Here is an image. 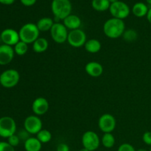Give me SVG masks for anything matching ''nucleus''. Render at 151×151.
Returning a JSON list of instances; mask_svg holds the SVG:
<instances>
[{
	"label": "nucleus",
	"mask_w": 151,
	"mask_h": 151,
	"mask_svg": "<svg viewBox=\"0 0 151 151\" xmlns=\"http://www.w3.org/2000/svg\"><path fill=\"white\" fill-rule=\"evenodd\" d=\"M103 32L108 38L115 39L122 36L125 30V24L123 20L111 18L103 24Z\"/></svg>",
	"instance_id": "f257e3e1"
},
{
	"label": "nucleus",
	"mask_w": 151,
	"mask_h": 151,
	"mask_svg": "<svg viewBox=\"0 0 151 151\" xmlns=\"http://www.w3.org/2000/svg\"><path fill=\"white\" fill-rule=\"evenodd\" d=\"M51 10L57 20H63L72 14V5L70 0H52Z\"/></svg>",
	"instance_id": "f03ea898"
},
{
	"label": "nucleus",
	"mask_w": 151,
	"mask_h": 151,
	"mask_svg": "<svg viewBox=\"0 0 151 151\" xmlns=\"http://www.w3.org/2000/svg\"><path fill=\"white\" fill-rule=\"evenodd\" d=\"M20 41H24L27 44H33L35 40L39 38L40 31L36 24L26 23L20 28L19 31Z\"/></svg>",
	"instance_id": "7ed1b4c3"
},
{
	"label": "nucleus",
	"mask_w": 151,
	"mask_h": 151,
	"mask_svg": "<svg viewBox=\"0 0 151 151\" xmlns=\"http://www.w3.org/2000/svg\"><path fill=\"white\" fill-rule=\"evenodd\" d=\"M19 72L14 69H7L0 74V84L4 88H10L16 86L19 83Z\"/></svg>",
	"instance_id": "20e7f679"
},
{
	"label": "nucleus",
	"mask_w": 151,
	"mask_h": 151,
	"mask_svg": "<svg viewBox=\"0 0 151 151\" xmlns=\"http://www.w3.org/2000/svg\"><path fill=\"white\" fill-rule=\"evenodd\" d=\"M16 123L14 119L10 116H2L0 118V137L9 138L16 134Z\"/></svg>",
	"instance_id": "39448f33"
},
{
	"label": "nucleus",
	"mask_w": 151,
	"mask_h": 151,
	"mask_svg": "<svg viewBox=\"0 0 151 151\" xmlns=\"http://www.w3.org/2000/svg\"><path fill=\"white\" fill-rule=\"evenodd\" d=\"M82 145L84 148L89 151H94L100 147L101 139L98 134L93 131H87L82 136Z\"/></svg>",
	"instance_id": "423d86ee"
},
{
	"label": "nucleus",
	"mask_w": 151,
	"mask_h": 151,
	"mask_svg": "<svg viewBox=\"0 0 151 151\" xmlns=\"http://www.w3.org/2000/svg\"><path fill=\"white\" fill-rule=\"evenodd\" d=\"M50 32L51 38L57 44H63L67 41L69 32L63 23L55 22Z\"/></svg>",
	"instance_id": "0eeeda50"
},
{
	"label": "nucleus",
	"mask_w": 151,
	"mask_h": 151,
	"mask_svg": "<svg viewBox=\"0 0 151 151\" xmlns=\"http://www.w3.org/2000/svg\"><path fill=\"white\" fill-rule=\"evenodd\" d=\"M109 10L110 11L112 17L121 19V20H123L128 17L130 13H131V9H130L129 6L125 2L119 1V0L111 4L110 8Z\"/></svg>",
	"instance_id": "6e6552de"
},
{
	"label": "nucleus",
	"mask_w": 151,
	"mask_h": 151,
	"mask_svg": "<svg viewBox=\"0 0 151 151\" xmlns=\"http://www.w3.org/2000/svg\"><path fill=\"white\" fill-rule=\"evenodd\" d=\"M87 41L86 34L81 29L70 30L68 34L67 42L75 48H80L84 46Z\"/></svg>",
	"instance_id": "1a4fd4ad"
},
{
	"label": "nucleus",
	"mask_w": 151,
	"mask_h": 151,
	"mask_svg": "<svg viewBox=\"0 0 151 151\" xmlns=\"http://www.w3.org/2000/svg\"><path fill=\"white\" fill-rule=\"evenodd\" d=\"M43 123L41 118L36 115H30L26 117L24 122V128L29 134H37L42 130Z\"/></svg>",
	"instance_id": "9d476101"
},
{
	"label": "nucleus",
	"mask_w": 151,
	"mask_h": 151,
	"mask_svg": "<svg viewBox=\"0 0 151 151\" xmlns=\"http://www.w3.org/2000/svg\"><path fill=\"white\" fill-rule=\"evenodd\" d=\"M116 125V121L114 116L111 114H104L98 120V127L103 133H112Z\"/></svg>",
	"instance_id": "9b49d317"
},
{
	"label": "nucleus",
	"mask_w": 151,
	"mask_h": 151,
	"mask_svg": "<svg viewBox=\"0 0 151 151\" xmlns=\"http://www.w3.org/2000/svg\"><path fill=\"white\" fill-rule=\"evenodd\" d=\"M1 40L4 44L10 46V47H14L19 41H20V37H19V32L12 28H7L4 29L1 32Z\"/></svg>",
	"instance_id": "f8f14e48"
},
{
	"label": "nucleus",
	"mask_w": 151,
	"mask_h": 151,
	"mask_svg": "<svg viewBox=\"0 0 151 151\" xmlns=\"http://www.w3.org/2000/svg\"><path fill=\"white\" fill-rule=\"evenodd\" d=\"M50 104L45 97H39L35 98L32 103V111L36 116H42L49 110Z\"/></svg>",
	"instance_id": "ddd939ff"
},
{
	"label": "nucleus",
	"mask_w": 151,
	"mask_h": 151,
	"mask_svg": "<svg viewBox=\"0 0 151 151\" xmlns=\"http://www.w3.org/2000/svg\"><path fill=\"white\" fill-rule=\"evenodd\" d=\"M14 55L15 52L13 47L6 44L0 45V65L4 66L9 64L13 60Z\"/></svg>",
	"instance_id": "4468645a"
},
{
	"label": "nucleus",
	"mask_w": 151,
	"mask_h": 151,
	"mask_svg": "<svg viewBox=\"0 0 151 151\" xmlns=\"http://www.w3.org/2000/svg\"><path fill=\"white\" fill-rule=\"evenodd\" d=\"M85 71L89 76L98 78L103 73V66L99 62L90 61L85 66Z\"/></svg>",
	"instance_id": "2eb2a0df"
},
{
	"label": "nucleus",
	"mask_w": 151,
	"mask_h": 151,
	"mask_svg": "<svg viewBox=\"0 0 151 151\" xmlns=\"http://www.w3.org/2000/svg\"><path fill=\"white\" fill-rule=\"evenodd\" d=\"M63 24L68 29L74 30V29H80L81 24H82V22H81V18L78 16L70 14L66 19H63Z\"/></svg>",
	"instance_id": "dca6fc26"
},
{
	"label": "nucleus",
	"mask_w": 151,
	"mask_h": 151,
	"mask_svg": "<svg viewBox=\"0 0 151 151\" xmlns=\"http://www.w3.org/2000/svg\"><path fill=\"white\" fill-rule=\"evenodd\" d=\"M26 151H41L42 143L37 139V137H29L24 144Z\"/></svg>",
	"instance_id": "f3484780"
},
{
	"label": "nucleus",
	"mask_w": 151,
	"mask_h": 151,
	"mask_svg": "<svg viewBox=\"0 0 151 151\" xmlns=\"http://www.w3.org/2000/svg\"><path fill=\"white\" fill-rule=\"evenodd\" d=\"M149 8L144 2H137L133 5L131 12L135 16L138 18H142L146 16L148 12Z\"/></svg>",
	"instance_id": "a211bd4d"
},
{
	"label": "nucleus",
	"mask_w": 151,
	"mask_h": 151,
	"mask_svg": "<svg viewBox=\"0 0 151 151\" xmlns=\"http://www.w3.org/2000/svg\"><path fill=\"white\" fill-rule=\"evenodd\" d=\"M102 47V44L99 40L95 39V38H91V39L87 40L86 44H84V48L86 51L88 52L94 54L97 53L100 51Z\"/></svg>",
	"instance_id": "6ab92c4d"
},
{
	"label": "nucleus",
	"mask_w": 151,
	"mask_h": 151,
	"mask_svg": "<svg viewBox=\"0 0 151 151\" xmlns=\"http://www.w3.org/2000/svg\"><path fill=\"white\" fill-rule=\"evenodd\" d=\"M54 23V20L52 18L43 17L37 22L36 25L40 32H47V31H50Z\"/></svg>",
	"instance_id": "aec40b11"
},
{
	"label": "nucleus",
	"mask_w": 151,
	"mask_h": 151,
	"mask_svg": "<svg viewBox=\"0 0 151 151\" xmlns=\"http://www.w3.org/2000/svg\"><path fill=\"white\" fill-rule=\"evenodd\" d=\"M49 47V42L45 38H38L32 44V50L36 53H42L47 51Z\"/></svg>",
	"instance_id": "412c9836"
},
{
	"label": "nucleus",
	"mask_w": 151,
	"mask_h": 151,
	"mask_svg": "<svg viewBox=\"0 0 151 151\" xmlns=\"http://www.w3.org/2000/svg\"><path fill=\"white\" fill-rule=\"evenodd\" d=\"M111 3L109 0H92L91 7L94 10L99 12H104L109 10Z\"/></svg>",
	"instance_id": "4be33fe9"
},
{
	"label": "nucleus",
	"mask_w": 151,
	"mask_h": 151,
	"mask_svg": "<svg viewBox=\"0 0 151 151\" xmlns=\"http://www.w3.org/2000/svg\"><path fill=\"white\" fill-rule=\"evenodd\" d=\"M116 139L111 133H105L101 138V143L106 148H111L114 146Z\"/></svg>",
	"instance_id": "5701e85b"
},
{
	"label": "nucleus",
	"mask_w": 151,
	"mask_h": 151,
	"mask_svg": "<svg viewBox=\"0 0 151 151\" xmlns=\"http://www.w3.org/2000/svg\"><path fill=\"white\" fill-rule=\"evenodd\" d=\"M36 137L42 144H45V143H48L51 141L52 135L48 130L42 129L36 134Z\"/></svg>",
	"instance_id": "b1692460"
},
{
	"label": "nucleus",
	"mask_w": 151,
	"mask_h": 151,
	"mask_svg": "<svg viewBox=\"0 0 151 151\" xmlns=\"http://www.w3.org/2000/svg\"><path fill=\"white\" fill-rule=\"evenodd\" d=\"M28 49H29L28 44L22 41H19L13 47L15 54L18 55L19 56L24 55L28 52Z\"/></svg>",
	"instance_id": "393cba45"
},
{
	"label": "nucleus",
	"mask_w": 151,
	"mask_h": 151,
	"mask_svg": "<svg viewBox=\"0 0 151 151\" xmlns=\"http://www.w3.org/2000/svg\"><path fill=\"white\" fill-rule=\"evenodd\" d=\"M122 37H123V39L127 42H134L138 38V33L137 31L133 29H125Z\"/></svg>",
	"instance_id": "a878e982"
},
{
	"label": "nucleus",
	"mask_w": 151,
	"mask_h": 151,
	"mask_svg": "<svg viewBox=\"0 0 151 151\" xmlns=\"http://www.w3.org/2000/svg\"><path fill=\"white\" fill-rule=\"evenodd\" d=\"M20 139H19V136L14 134V135H12L11 137H10L9 138H7V142L11 146H13V147H16L19 145L20 142Z\"/></svg>",
	"instance_id": "bb28decb"
},
{
	"label": "nucleus",
	"mask_w": 151,
	"mask_h": 151,
	"mask_svg": "<svg viewBox=\"0 0 151 151\" xmlns=\"http://www.w3.org/2000/svg\"><path fill=\"white\" fill-rule=\"evenodd\" d=\"M117 151H136V150L132 145L129 143H123L119 146Z\"/></svg>",
	"instance_id": "cd10ccee"
},
{
	"label": "nucleus",
	"mask_w": 151,
	"mask_h": 151,
	"mask_svg": "<svg viewBox=\"0 0 151 151\" xmlns=\"http://www.w3.org/2000/svg\"><path fill=\"white\" fill-rule=\"evenodd\" d=\"M0 151H15V149L7 142H0Z\"/></svg>",
	"instance_id": "c85d7f7f"
},
{
	"label": "nucleus",
	"mask_w": 151,
	"mask_h": 151,
	"mask_svg": "<svg viewBox=\"0 0 151 151\" xmlns=\"http://www.w3.org/2000/svg\"><path fill=\"white\" fill-rule=\"evenodd\" d=\"M142 140L146 145L151 146V132L147 131L142 135Z\"/></svg>",
	"instance_id": "c756f323"
},
{
	"label": "nucleus",
	"mask_w": 151,
	"mask_h": 151,
	"mask_svg": "<svg viewBox=\"0 0 151 151\" xmlns=\"http://www.w3.org/2000/svg\"><path fill=\"white\" fill-rule=\"evenodd\" d=\"M69 145L66 143H60L56 147V151H69Z\"/></svg>",
	"instance_id": "7c9ffc66"
},
{
	"label": "nucleus",
	"mask_w": 151,
	"mask_h": 151,
	"mask_svg": "<svg viewBox=\"0 0 151 151\" xmlns=\"http://www.w3.org/2000/svg\"><path fill=\"white\" fill-rule=\"evenodd\" d=\"M21 3L26 7H31L36 3L37 0H20Z\"/></svg>",
	"instance_id": "2f4dec72"
},
{
	"label": "nucleus",
	"mask_w": 151,
	"mask_h": 151,
	"mask_svg": "<svg viewBox=\"0 0 151 151\" xmlns=\"http://www.w3.org/2000/svg\"><path fill=\"white\" fill-rule=\"evenodd\" d=\"M15 0H0V3L2 4H5V5H10V4H13Z\"/></svg>",
	"instance_id": "473e14b6"
},
{
	"label": "nucleus",
	"mask_w": 151,
	"mask_h": 151,
	"mask_svg": "<svg viewBox=\"0 0 151 151\" xmlns=\"http://www.w3.org/2000/svg\"><path fill=\"white\" fill-rule=\"evenodd\" d=\"M146 16H147V21H148V22L151 24V7L149 8V10L148 12H147V14Z\"/></svg>",
	"instance_id": "72a5a7b5"
},
{
	"label": "nucleus",
	"mask_w": 151,
	"mask_h": 151,
	"mask_svg": "<svg viewBox=\"0 0 151 151\" xmlns=\"http://www.w3.org/2000/svg\"><path fill=\"white\" fill-rule=\"evenodd\" d=\"M109 1H110L111 4H112V3H114V2H116V1H118L119 0H109Z\"/></svg>",
	"instance_id": "f704fd0d"
},
{
	"label": "nucleus",
	"mask_w": 151,
	"mask_h": 151,
	"mask_svg": "<svg viewBox=\"0 0 151 151\" xmlns=\"http://www.w3.org/2000/svg\"><path fill=\"white\" fill-rule=\"evenodd\" d=\"M136 151H148V150H147L146 149H144V148H141V149H138V150Z\"/></svg>",
	"instance_id": "c9c22d12"
},
{
	"label": "nucleus",
	"mask_w": 151,
	"mask_h": 151,
	"mask_svg": "<svg viewBox=\"0 0 151 151\" xmlns=\"http://www.w3.org/2000/svg\"><path fill=\"white\" fill-rule=\"evenodd\" d=\"M79 151H89V150H87V149H86V148H84V147H83V148H81Z\"/></svg>",
	"instance_id": "e433bc0d"
},
{
	"label": "nucleus",
	"mask_w": 151,
	"mask_h": 151,
	"mask_svg": "<svg viewBox=\"0 0 151 151\" xmlns=\"http://www.w3.org/2000/svg\"><path fill=\"white\" fill-rule=\"evenodd\" d=\"M146 1H147L149 4H151V0H146Z\"/></svg>",
	"instance_id": "4c0bfd02"
},
{
	"label": "nucleus",
	"mask_w": 151,
	"mask_h": 151,
	"mask_svg": "<svg viewBox=\"0 0 151 151\" xmlns=\"http://www.w3.org/2000/svg\"><path fill=\"white\" fill-rule=\"evenodd\" d=\"M150 151H151V147H150Z\"/></svg>",
	"instance_id": "58836bf2"
}]
</instances>
